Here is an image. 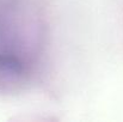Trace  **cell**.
Returning a JSON list of instances; mask_svg holds the SVG:
<instances>
[{"label":"cell","instance_id":"obj_1","mask_svg":"<svg viewBox=\"0 0 123 122\" xmlns=\"http://www.w3.org/2000/svg\"><path fill=\"white\" fill-rule=\"evenodd\" d=\"M49 48L41 0H0V93H19L37 84Z\"/></svg>","mask_w":123,"mask_h":122}]
</instances>
